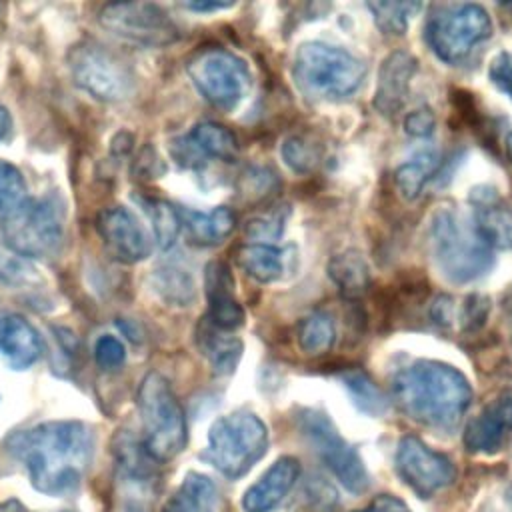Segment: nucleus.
I'll use <instances>...</instances> for the list:
<instances>
[{
    "label": "nucleus",
    "instance_id": "obj_11",
    "mask_svg": "<svg viewBox=\"0 0 512 512\" xmlns=\"http://www.w3.org/2000/svg\"><path fill=\"white\" fill-rule=\"evenodd\" d=\"M186 68L196 90L220 110H234L250 90L246 62L228 50H198Z\"/></svg>",
    "mask_w": 512,
    "mask_h": 512
},
{
    "label": "nucleus",
    "instance_id": "obj_39",
    "mask_svg": "<svg viewBox=\"0 0 512 512\" xmlns=\"http://www.w3.org/2000/svg\"><path fill=\"white\" fill-rule=\"evenodd\" d=\"M490 312V300L484 296H470L466 298L462 312H460V322L466 330H474L484 324L486 316Z\"/></svg>",
    "mask_w": 512,
    "mask_h": 512
},
{
    "label": "nucleus",
    "instance_id": "obj_18",
    "mask_svg": "<svg viewBox=\"0 0 512 512\" xmlns=\"http://www.w3.org/2000/svg\"><path fill=\"white\" fill-rule=\"evenodd\" d=\"M474 226L490 248H512V206L490 186L470 190Z\"/></svg>",
    "mask_w": 512,
    "mask_h": 512
},
{
    "label": "nucleus",
    "instance_id": "obj_44",
    "mask_svg": "<svg viewBox=\"0 0 512 512\" xmlns=\"http://www.w3.org/2000/svg\"><path fill=\"white\" fill-rule=\"evenodd\" d=\"M506 152H508V156H510V160H512V134H510L508 140H506Z\"/></svg>",
    "mask_w": 512,
    "mask_h": 512
},
{
    "label": "nucleus",
    "instance_id": "obj_36",
    "mask_svg": "<svg viewBox=\"0 0 512 512\" xmlns=\"http://www.w3.org/2000/svg\"><path fill=\"white\" fill-rule=\"evenodd\" d=\"M94 360L102 370H116L126 360V348L116 336L104 334L94 344Z\"/></svg>",
    "mask_w": 512,
    "mask_h": 512
},
{
    "label": "nucleus",
    "instance_id": "obj_12",
    "mask_svg": "<svg viewBox=\"0 0 512 512\" xmlns=\"http://www.w3.org/2000/svg\"><path fill=\"white\" fill-rule=\"evenodd\" d=\"M98 22L114 36L140 46H166L178 38V30L168 14L150 2L106 4Z\"/></svg>",
    "mask_w": 512,
    "mask_h": 512
},
{
    "label": "nucleus",
    "instance_id": "obj_16",
    "mask_svg": "<svg viewBox=\"0 0 512 512\" xmlns=\"http://www.w3.org/2000/svg\"><path fill=\"white\" fill-rule=\"evenodd\" d=\"M236 150V136L216 122H200L172 144V156L188 168L202 166L208 160H232Z\"/></svg>",
    "mask_w": 512,
    "mask_h": 512
},
{
    "label": "nucleus",
    "instance_id": "obj_41",
    "mask_svg": "<svg viewBox=\"0 0 512 512\" xmlns=\"http://www.w3.org/2000/svg\"><path fill=\"white\" fill-rule=\"evenodd\" d=\"M354 512H410V508L400 500L398 496L392 494H380L376 496L366 508L354 510Z\"/></svg>",
    "mask_w": 512,
    "mask_h": 512
},
{
    "label": "nucleus",
    "instance_id": "obj_35",
    "mask_svg": "<svg viewBox=\"0 0 512 512\" xmlns=\"http://www.w3.org/2000/svg\"><path fill=\"white\" fill-rule=\"evenodd\" d=\"M282 156H284V162L296 170V172H306V170H312V166L316 164V150L312 144H308L306 140L302 138H288L282 146Z\"/></svg>",
    "mask_w": 512,
    "mask_h": 512
},
{
    "label": "nucleus",
    "instance_id": "obj_43",
    "mask_svg": "<svg viewBox=\"0 0 512 512\" xmlns=\"http://www.w3.org/2000/svg\"><path fill=\"white\" fill-rule=\"evenodd\" d=\"M10 128H12L10 112L6 110V106L0 104V140H4L10 134Z\"/></svg>",
    "mask_w": 512,
    "mask_h": 512
},
{
    "label": "nucleus",
    "instance_id": "obj_10",
    "mask_svg": "<svg viewBox=\"0 0 512 512\" xmlns=\"http://www.w3.org/2000/svg\"><path fill=\"white\" fill-rule=\"evenodd\" d=\"M76 86L102 102H122L134 92V74L118 54L96 42H82L68 54Z\"/></svg>",
    "mask_w": 512,
    "mask_h": 512
},
{
    "label": "nucleus",
    "instance_id": "obj_14",
    "mask_svg": "<svg viewBox=\"0 0 512 512\" xmlns=\"http://www.w3.org/2000/svg\"><path fill=\"white\" fill-rule=\"evenodd\" d=\"M396 470L418 496L430 498L454 480L452 462L416 436H404L396 448Z\"/></svg>",
    "mask_w": 512,
    "mask_h": 512
},
{
    "label": "nucleus",
    "instance_id": "obj_17",
    "mask_svg": "<svg viewBox=\"0 0 512 512\" xmlns=\"http://www.w3.org/2000/svg\"><path fill=\"white\" fill-rule=\"evenodd\" d=\"M512 434V394L490 400L466 426L464 446L476 454H496Z\"/></svg>",
    "mask_w": 512,
    "mask_h": 512
},
{
    "label": "nucleus",
    "instance_id": "obj_9",
    "mask_svg": "<svg viewBox=\"0 0 512 512\" xmlns=\"http://www.w3.org/2000/svg\"><path fill=\"white\" fill-rule=\"evenodd\" d=\"M296 424L308 446L330 468L338 482L352 494H362L368 484V472L358 452L340 436L332 420L312 408H304L296 416Z\"/></svg>",
    "mask_w": 512,
    "mask_h": 512
},
{
    "label": "nucleus",
    "instance_id": "obj_21",
    "mask_svg": "<svg viewBox=\"0 0 512 512\" xmlns=\"http://www.w3.org/2000/svg\"><path fill=\"white\" fill-rule=\"evenodd\" d=\"M300 476V462L292 456L278 458L242 496L244 512H270L292 490Z\"/></svg>",
    "mask_w": 512,
    "mask_h": 512
},
{
    "label": "nucleus",
    "instance_id": "obj_24",
    "mask_svg": "<svg viewBox=\"0 0 512 512\" xmlns=\"http://www.w3.org/2000/svg\"><path fill=\"white\" fill-rule=\"evenodd\" d=\"M238 266L256 282L268 284L284 276L288 268V252L268 242L244 244L236 252Z\"/></svg>",
    "mask_w": 512,
    "mask_h": 512
},
{
    "label": "nucleus",
    "instance_id": "obj_31",
    "mask_svg": "<svg viewBox=\"0 0 512 512\" xmlns=\"http://www.w3.org/2000/svg\"><path fill=\"white\" fill-rule=\"evenodd\" d=\"M342 382L362 412L372 414V416L384 414V410L388 406L386 398L380 392V388L368 378V374H364L362 370H350V372L342 374Z\"/></svg>",
    "mask_w": 512,
    "mask_h": 512
},
{
    "label": "nucleus",
    "instance_id": "obj_3",
    "mask_svg": "<svg viewBox=\"0 0 512 512\" xmlns=\"http://www.w3.org/2000/svg\"><path fill=\"white\" fill-rule=\"evenodd\" d=\"M430 256L438 272L452 284H466L490 272L492 248L484 242L474 222L452 206H440L428 226Z\"/></svg>",
    "mask_w": 512,
    "mask_h": 512
},
{
    "label": "nucleus",
    "instance_id": "obj_22",
    "mask_svg": "<svg viewBox=\"0 0 512 512\" xmlns=\"http://www.w3.org/2000/svg\"><path fill=\"white\" fill-rule=\"evenodd\" d=\"M0 356L16 370H24L42 356V338L20 314L0 312Z\"/></svg>",
    "mask_w": 512,
    "mask_h": 512
},
{
    "label": "nucleus",
    "instance_id": "obj_15",
    "mask_svg": "<svg viewBox=\"0 0 512 512\" xmlns=\"http://www.w3.org/2000/svg\"><path fill=\"white\" fill-rule=\"evenodd\" d=\"M96 230L108 256L120 264H136L152 252V238L142 220L124 206L104 208L96 218Z\"/></svg>",
    "mask_w": 512,
    "mask_h": 512
},
{
    "label": "nucleus",
    "instance_id": "obj_32",
    "mask_svg": "<svg viewBox=\"0 0 512 512\" xmlns=\"http://www.w3.org/2000/svg\"><path fill=\"white\" fill-rule=\"evenodd\" d=\"M142 208L146 210L150 222H152V230H154V238L160 244V248H170L180 232V216L178 210L174 206H170L168 202L162 200H142Z\"/></svg>",
    "mask_w": 512,
    "mask_h": 512
},
{
    "label": "nucleus",
    "instance_id": "obj_29",
    "mask_svg": "<svg viewBox=\"0 0 512 512\" xmlns=\"http://www.w3.org/2000/svg\"><path fill=\"white\" fill-rule=\"evenodd\" d=\"M296 338L300 348L310 354V356H320L326 354L334 340H336V328L334 322L328 314L324 312H314L306 318L300 320L298 330H296Z\"/></svg>",
    "mask_w": 512,
    "mask_h": 512
},
{
    "label": "nucleus",
    "instance_id": "obj_28",
    "mask_svg": "<svg viewBox=\"0 0 512 512\" xmlns=\"http://www.w3.org/2000/svg\"><path fill=\"white\" fill-rule=\"evenodd\" d=\"M440 164V158L434 152H420L406 160L398 170H396V186L398 192L406 200H414L420 196L424 184L432 178Z\"/></svg>",
    "mask_w": 512,
    "mask_h": 512
},
{
    "label": "nucleus",
    "instance_id": "obj_2",
    "mask_svg": "<svg viewBox=\"0 0 512 512\" xmlns=\"http://www.w3.org/2000/svg\"><path fill=\"white\" fill-rule=\"evenodd\" d=\"M392 392L408 418L442 432L456 428L472 402L468 378L458 368L436 360H416L398 370Z\"/></svg>",
    "mask_w": 512,
    "mask_h": 512
},
{
    "label": "nucleus",
    "instance_id": "obj_23",
    "mask_svg": "<svg viewBox=\"0 0 512 512\" xmlns=\"http://www.w3.org/2000/svg\"><path fill=\"white\" fill-rule=\"evenodd\" d=\"M180 228H184L190 242L198 246H214L228 238L236 226V216L230 208L218 206L210 212L198 210H178Z\"/></svg>",
    "mask_w": 512,
    "mask_h": 512
},
{
    "label": "nucleus",
    "instance_id": "obj_1",
    "mask_svg": "<svg viewBox=\"0 0 512 512\" xmlns=\"http://www.w3.org/2000/svg\"><path fill=\"white\" fill-rule=\"evenodd\" d=\"M8 450L22 462L30 484L48 496L74 494L94 458V434L78 420H52L16 432Z\"/></svg>",
    "mask_w": 512,
    "mask_h": 512
},
{
    "label": "nucleus",
    "instance_id": "obj_13",
    "mask_svg": "<svg viewBox=\"0 0 512 512\" xmlns=\"http://www.w3.org/2000/svg\"><path fill=\"white\" fill-rule=\"evenodd\" d=\"M120 498L126 512H146L154 500V458L132 434H120L114 442Z\"/></svg>",
    "mask_w": 512,
    "mask_h": 512
},
{
    "label": "nucleus",
    "instance_id": "obj_34",
    "mask_svg": "<svg viewBox=\"0 0 512 512\" xmlns=\"http://www.w3.org/2000/svg\"><path fill=\"white\" fill-rule=\"evenodd\" d=\"M24 200L26 182L22 172L14 164L0 160V218L10 216L24 204Z\"/></svg>",
    "mask_w": 512,
    "mask_h": 512
},
{
    "label": "nucleus",
    "instance_id": "obj_25",
    "mask_svg": "<svg viewBox=\"0 0 512 512\" xmlns=\"http://www.w3.org/2000/svg\"><path fill=\"white\" fill-rule=\"evenodd\" d=\"M198 348L216 374L234 372L242 356V342L226 334V330L212 326L208 320L198 328Z\"/></svg>",
    "mask_w": 512,
    "mask_h": 512
},
{
    "label": "nucleus",
    "instance_id": "obj_27",
    "mask_svg": "<svg viewBox=\"0 0 512 512\" xmlns=\"http://www.w3.org/2000/svg\"><path fill=\"white\" fill-rule=\"evenodd\" d=\"M164 512H216V486L198 472L186 474L178 490L170 496Z\"/></svg>",
    "mask_w": 512,
    "mask_h": 512
},
{
    "label": "nucleus",
    "instance_id": "obj_8",
    "mask_svg": "<svg viewBox=\"0 0 512 512\" xmlns=\"http://www.w3.org/2000/svg\"><path fill=\"white\" fill-rule=\"evenodd\" d=\"M424 34L440 60L458 64L490 38L492 20L480 4H444L430 12Z\"/></svg>",
    "mask_w": 512,
    "mask_h": 512
},
{
    "label": "nucleus",
    "instance_id": "obj_30",
    "mask_svg": "<svg viewBox=\"0 0 512 512\" xmlns=\"http://www.w3.org/2000/svg\"><path fill=\"white\" fill-rule=\"evenodd\" d=\"M154 290L174 306H188L194 300V280L180 266H162L152 280Z\"/></svg>",
    "mask_w": 512,
    "mask_h": 512
},
{
    "label": "nucleus",
    "instance_id": "obj_5",
    "mask_svg": "<svg viewBox=\"0 0 512 512\" xmlns=\"http://www.w3.org/2000/svg\"><path fill=\"white\" fill-rule=\"evenodd\" d=\"M136 406L144 450L156 462L180 454L186 446V418L170 382L158 372L146 374L138 386Z\"/></svg>",
    "mask_w": 512,
    "mask_h": 512
},
{
    "label": "nucleus",
    "instance_id": "obj_37",
    "mask_svg": "<svg viewBox=\"0 0 512 512\" xmlns=\"http://www.w3.org/2000/svg\"><path fill=\"white\" fill-rule=\"evenodd\" d=\"M488 80L494 88L512 100V52H498L488 66Z\"/></svg>",
    "mask_w": 512,
    "mask_h": 512
},
{
    "label": "nucleus",
    "instance_id": "obj_42",
    "mask_svg": "<svg viewBox=\"0 0 512 512\" xmlns=\"http://www.w3.org/2000/svg\"><path fill=\"white\" fill-rule=\"evenodd\" d=\"M234 6V2H186L184 8L194 10V12H214V10H224Z\"/></svg>",
    "mask_w": 512,
    "mask_h": 512
},
{
    "label": "nucleus",
    "instance_id": "obj_6",
    "mask_svg": "<svg viewBox=\"0 0 512 512\" xmlns=\"http://www.w3.org/2000/svg\"><path fill=\"white\" fill-rule=\"evenodd\" d=\"M268 448V428L252 412H232L208 430L204 458L226 478L244 476Z\"/></svg>",
    "mask_w": 512,
    "mask_h": 512
},
{
    "label": "nucleus",
    "instance_id": "obj_26",
    "mask_svg": "<svg viewBox=\"0 0 512 512\" xmlns=\"http://www.w3.org/2000/svg\"><path fill=\"white\" fill-rule=\"evenodd\" d=\"M328 276L346 298H358L370 288V270L356 250H346L328 262Z\"/></svg>",
    "mask_w": 512,
    "mask_h": 512
},
{
    "label": "nucleus",
    "instance_id": "obj_19",
    "mask_svg": "<svg viewBox=\"0 0 512 512\" xmlns=\"http://www.w3.org/2000/svg\"><path fill=\"white\" fill-rule=\"evenodd\" d=\"M208 322L220 330H236L244 324V310L234 292V278L224 262H210L204 270Z\"/></svg>",
    "mask_w": 512,
    "mask_h": 512
},
{
    "label": "nucleus",
    "instance_id": "obj_20",
    "mask_svg": "<svg viewBox=\"0 0 512 512\" xmlns=\"http://www.w3.org/2000/svg\"><path fill=\"white\" fill-rule=\"evenodd\" d=\"M418 62L406 50L388 54L378 72V84L374 92V108L384 116H394L404 106L410 82L416 74Z\"/></svg>",
    "mask_w": 512,
    "mask_h": 512
},
{
    "label": "nucleus",
    "instance_id": "obj_33",
    "mask_svg": "<svg viewBox=\"0 0 512 512\" xmlns=\"http://www.w3.org/2000/svg\"><path fill=\"white\" fill-rule=\"evenodd\" d=\"M378 28L386 34H404L410 18L420 10L418 2H370Z\"/></svg>",
    "mask_w": 512,
    "mask_h": 512
},
{
    "label": "nucleus",
    "instance_id": "obj_40",
    "mask_svg": "<svg viewBox=\"0 0 512 512\" xmlns=\"http://www.w3.org/2000/svg\"><path fill=\"white\" fill-rule=\"evenodd\" d=\"M434 114L428 110V108H420V110H414L406 116L404 120V128L410 136H428L432 130H434Z\"/></svg>",
    "mask_w": 512,
    "mask_h": 512
},
{
    "label": "nucleus",
    "instance_id": "obj_7",
    "mask_svg": "<svg viewBox=\"0 0 512 512\" xmlns=\"http://www.w3.org/2000/svg\"><path fill=\"white\" fill-rule=\"evenodd\" d=\"M6 246L24 258H52L64 240V208L54 196L24 200L4 218Z\"/></svg>",
    "mask_w": 512,
    "mask_h": 512
},
{
    "label": "nucleus",
    "instance_id": "obj_4",
    "mask_svg": "<svg viewBox=\"0 0 512 512\" xmlns=\"http://www.w3.org/2000/svg\"><path fill=\"white\" fill-rule=\"evenodd\" d=\"M296 86L314 100H340L354 94L364 76V62L352 52L326 44L304 42L294 54Z\"/></svg>",
    "mask_w": 512,
    "mask_h": 512
},
{
    "label": "nucleus",
    "instance_id": "obj_38",
    "mask_svg": "<svg viewBox=\"0 0 512 512\" xmlns=\"http://www.w3.org/2000/svg\"><path fill=\"white\" fill-rule=\"evenodd\" d=\"M282 228H284V216L280 212H270L248 222L246 232L254 240H272L282 234Z\"/></svg>",
    "mask_w": 512,
    "mask_h": 512
}]
</instances>
